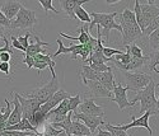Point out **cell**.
Returning <instances> with one entry per match:
<instances>
[{
  "instance_id": "cell-1",
  "label": "cell",
  "mask_w": 159,
  "mask_h": 136,
  "mask_svg": "<svg viewBox=\"0 0 159 136\" xmlns=\"http://www.w3.org/2000/svg\"><path fill=\"white\" fill-rule=\"evenodd\" d=\"M89 16L92 18V22L88 25V31L90 32L92 29H93L94 25L102 28L103 32L101 33V36L106 39V42L108 41L110 32L112 29H116L120 33H122V27L115 22V18L117 17L116 11H113V13H97V11H92V13H89Z\"/></svg>"
},
{
  "instance_id": "cell-2",
  "label": "cell",
  "mask_w": 159,
  "mask_h": 136,
  "mask_svg": "<svg viewBox=\"0 0 159 136\" xmlns=\"http://www.w3.org/2000/svg\"><path fill=\"white\" fill-rule=\"evenodd\" d=\"M136 102H140V112L145 113V112H152L153 116L158 115L157 111V98H155V81L152 80L148 87H145L143 90L138 92L136 96L132 98V101L130 102L134 106Z\"/></svg>"
},
{
  "instance_id": "cell-3",
  "label": "cell",
  "mask_w": 159,
  "mask_h": 136,
  "mask_svg": "<svg viewBox=\"0 0 159 136\" xmlns=\"http://www.w3.org/2000/svg\"><path fill=\"white\" fill-rule=\"evenodd\" d=\"M60 90V83H59V80H57V76H52V79L48 81L47 84L42 85L41 88H38V89H34L33 92H31L30 94H27V96H24V97H27V98H33L36 99L39 104H45L54 94Z\"/></svg>"
},
{
  "instance_id": "cell-4",
  "label": "cell",
  "mask_w": 159,
  "mask_h": 136,
  "mask_svg": "<svg viewBox=\"0 0 159 136\" xmlns=\"http://www.w3.org/2000/svg\"><path fill=\"white\" fill-rule=\"evenodd\" d=\"M124 79L126 81V87L132 92H140L145 87H148L153 78L149 74L138 73V71H122Z\"/></svg>"
},
{
  "instance_id": "cell-5",
  "label": "cell",
  "mask_w": 159,
  "mask_h": 136,
  "mask_svg": "<svg viewBox=\"0 0 159 136\" xmlns=\"http://www.w3.org/2000/svg\"><path fill=\"white\" fill-rule=\"evenodd\" d=\"M36 23H37L36 13L22 5L17 17L10 23V29H28L32 28Z\"/></svg>"
},
{
  "instance_id": "cell-6",
  "label": "cell",
  "mask_w": 159,
  "mask_h": 136,
  "mask_svg": "<svg viewBox=\"0 0 159 136\" xmlns=\"http://www.w3.org/2000/svg\"><path fill=\"white\" fill-rule=\"evenodd\" d=\"M140 10H141V18L138 22V25L144 33V31L150 25V23L157 17H159V7L154 5V2L149 0V2H145L143 5L140 4Z\"/></svg>"
},
{
  "instance_id": "cell-7",
  "label": "cell",
  "mask_w": 159,
  "mask_h": 136,
  "mask_svg": "<svg viewBox=\"0 0 159 136\" xmlns=\"http://www.w3.org/2000/svg\"><path fill=\"white\" fill-rule=\"evenodd\" d=\"M14 97L20 103V107H22V118L28 120L30 124L33 126V116H34V112L38 110L39 107H41V104H39L36 99L27 98V97H24V96H20V94H18V93H14Z\"/></svg>"
},
{
  "instance_id": "cell-8",
  "label": "cell",
  "mask_w": 159,
  "mask_h": 136,
  "mask_svg": "<svg viewBox=\"0 0 159 136\" xmlns=\"http://www.w3.org/2000/svg\"><path fill=\"white\" fill-rule=\"evenodd\" d=\"M122 27V45L124 47H127L130 45H132V42H135L136 39H139L143 36L141 29L139 28L138 23L136 24H126V23H121L120 24Z\"/></svg>"
},
{
  "instance_id": "cell-9",
  "label": "cell",
  "mask_w": 159,
  "mask_h": 136,
  "mask_svg": "<svg viewBox=\"0 0 159 136\" xmlns=\"http://www.w3.org/2000/svg\"><path fill=\"white\" fill-rule=\"evenodd\" d=\"M150 116H153L152 115V112H145V113H143L139 118H136V117H132L131 116V118H132V122L131 124H127V125H120V126H116L118 130H121V131H127L129 129H135V127H143V129H147L148 130V132H149V136H153V130H152V127H150V125H149V120H150Z\"/></svg>"
},
{
  "instance_id": "cell-10",
  "label": "cell",
  "mask_w": 159,
  "mask_h": 136,
  "mask_svg": "<svg viewBox=\"0 0 159 136\" xmlns=\"http://www.w3.org/2000/svg\"><path fill=\"white\" fill-rule=\"evenodd\" d=\"M127 90H130V89L127 87L121 85V84H116L113 90H112L113 97L111 98V101H113L118 106V110L120 111H124L125 108L132 107V104L127 99Z\"/></svg>"
},
{
  "instance_id": "cell-11",
  "label": "cell",
  "mask_w": 159,
  "mask_h": 136,
  "mask_svg": "<svg viewBox=\"0 0 159 136\" xmlns=\"http://www.w3.org/2000/svg\"><path fill=\"white\" fill-rule=\"evenodd\" d=\"M71 96L68 93V92H65L64 89H60V90H57L54 96H52L45 104H42L41 107L38 108L39 111H41L43 115H47L51 110H54V108H56L64 99H68V98H70Z\"/></svg>"
},
{
  "instance_id": "cell-12",
  "label": "cell",
  "mask_w": 159,
  "mask_h": 136,
  "mask_svg": "<svg viewBox=\"0 0 159 136\" xmlns=\"http://www.w3.org/2000/svg\"><path fill=\"white\" fill-rule=\"evenodd\" d=\"M71 118H75L76 121L83 122V124L89 129V131H90L92 135L96 132V130H97L99 126H103V125H104L103 118H101V117H94V116H88V115H84V113L74 112Z\"/></svg>"
},
{
  "instance_id": "cell-13",
  "label": "cell",
  "mask_w": 159,
  "mask_h": 136,
  "mask_svg": "<svg viewBox=\"0 0 159 136\" xmlns=\"http://www.w3.org/2000/svg\"><path fill=\"white\" fill-rule=\"evenodd\" d=\"M80 108V113L88 115V116H94V117H101L103 118L104 116V110L103 106H98L94 102V98H85L82 104L79 106Z\"/></svg>"
},
{
  "instance_id": "cell-14",
  "label": "cell",
  "mask_w": 159,
  "mask_h": 136,
  "mask_svg": "<svg viewBox=\"0 0 159 136\" xmlns=\"http://www.w3.org/2000/svg\"><path fill=\"white\" fill-rule=\"evenodd\" d=\"M85 85L89 88L93 98H112V96H113L98 80H88V81H85Z\"/></svg>"
},
{
  "instance_id": "cell-15",
  "label": "cell",
  "mask_w": 159,
  "mask_h": 136,
  "mask_svg": "<svg viewBox=\"0 0 159 136\" xmlns=\"http://www.w3.org/2000/svg\"><path fill=\"white\" fill-rule=\"evenodd\" d=\"M23 4L20 2H14V0H9V2H4L0 4V10H2V13L5 16L7 19L9 20H13L17 14H18V11L20 9Z\"/></svg>"
},
{
  "instance_id": "cell-16",
  "label": "cell",
  "mask_w": 159,
  "mask_h": 136,
  "mask_svg": "<svg viewBox=\"0 0 159 136\" xmlns=\"http://www.w3.org/2000/svg\"><path fill=\"white\" fill-rule=\"evenodd\" d=\"M56 43L59 45V48H57V51L54 53V55L51 56V59L61 55V53H62V55H66V53H71V59H76L79 55H80V52L83 50V45H80V43H79V45H71L70 47H65L60 38L56 39Z\"/></svg>"
},
{
  "instance_id": "cell-17",
  "label": "cell",
  "mask_w": 159,
  "mask_h": 136,
  "mask_svg": "<svg viewBox=\"0 0 159 136\" xmlns=\"http://www.w3.org/2000/svg\"><path fill=\"white\" fill-rule=\"evenodd\" d=\"M98 81L107 89L108 92L112 93L115 85H116V81H115V75H113V67L110 69L108 71H104V73H99L98 74Z\"/></svg>"
},
{
  "instance_id": "cell-18",
  "label": "cell",
  "mask_w": 159,
  "mask_h": 136,
  "mask_svg": "<svg viewBox=\"0 0 159 136\" xmlns=\"http://www.w3.org/2000/svg\"><path fill=\"white\" fill-rule=\"evenodd\" d=\"M85 3H88V0H61V2H60L62 10L71 19H75V14H74L75 8L79 7V5H83Z\"/></svg>"
},
{
  "instance_id": "cell-19",
  "label": "cell",
  "mask_w": 159,
  "mask_h": 136,
  "mask_svg": "<svg viewBox=\"0 0 159 136\" xmlns=\"http://www.w3.org/2000/svg\"><path fill=\"white\" fill-rule=\"evenodd\" d=\"M33 37H34V39H36V42H34V43H31V45L27 47V50H25V56L33 57V56L38 55V53H45L43 46H50V43L43 42V41L39 39L38 36H33Z\"/></svg>"
},
{
  "instance_id": "cell-20",
  "label": "cell",
  "mask_w": 159,
  "mask_h": 136,
  "mask_svg": "<svg viewBox=\"0 0 159 136\" xmlns=\"http://www.w3.org/2000/svg\"><path fill=\"white\" fill-rule=\"evenodd\" d=\"M20 120H22V107H20V103L18 102V99L14 97V101H13V111L9 116V120L7 122L5 127L19 124Z\"/></svg>"
},
{
  "instance_id": "cell-21",
  "label": "cell",
  "mask_w": 159,
  "mask_h": 136,
  "mask_svg": "<svg viewBox=\"0 0 159 136\" xmlns=\"http://www.w3.org/2000/svg\"><path fill=\"white\" fill-rule=\"evenodd\" d=\"M147 64L149 65V56H144L141 59L132 57L131 61L126 66H122L121 67V71H136V70L141 69V67H144Z\"/></svg>"
},
{
  "instance_id": "cell-22",
  "label": "cell",
  "mask_w": 159,
  "mask_h": 136,
  "mask_svg": "<svg viewBox=\"0 0 159 136\" xmlns=\"http://www.w3.org/2000/svg\"><path fill=\"white\" fill-rule=\"evenodd\" d=\"M79 32H80V34H79L78 37H71V36H69V34H66V33H60V36L61 37H64V38H68V39H71V41H78V42H80V45H87L88 42H89V39H90V33H89V31H88V27H85V25H82L80 28H79Z\"/></svg>"
},
{
  "instance_id": "cell-23",
  "label": "cell",
  "mask_w": 159,
  "mask_h": 136,
  "mask_svg": "<svg viewBox=\"0 0 159 136\" xmlns=\"http://www.w3.org/2000/svg\"><path fill=\"white\" fill-rule=\"evenodd\" d=\"M70 136H92L89 129L80 121L74 120L71 122V129H70Z\"/></svg>"
},
{
  "instance_id": "cell-24",
  "label": "cell",
  "mask_w": 159,
  "mask_h": 136,
  "mask_svg": "<svg viewBox=\"0 0 159 136\" xmlns=\"http://www.w3.org/2000/svg\"><path fill=\"white\" fill-rule=\"evenodd\" d=\"M4 102H5V108H0V131L5 129L9 116L13 111V102H9L8 98H5Z\"/></svg>"
},
{
  "instance_id": "cell-25",
  "label": "cell",
  "mask_w": 159,
  "mask_h": 136,
  "mask_svg": "<svg viewBox=\"0 0 159 136\" xmlns=\"http://www.w3.org/2000/svg\"><path fill=\"white\" fill-rule=\"evenodd\" d=\"M71 117H73V112H69L64 121L57 122V124H50V125L54 127V129L62 130L66 136H70V129H71V122H73V118Z\"/></svg>"
},
{
  "instance_id": "cell-26",
  "label": "cell",
  "mask_w": 159,
  "mask_h": 136,
  "mask_svg": "<svg viewBox=\"0 0 159 136\" xmlns=\"http://www.w3.org/2000/svg\"><path fill=\"white\" fill-rule=\"evenodd\" d=\"M82 80L83 83L85 84V81L88 80H98V73H96L94 70H92L88 65H83L82 66Z\"/></svg>"
},
{
  "instance_id": "cell-27",
  "label": "cell",
  "mask_w": 159,
  "mask_h": 136,
  "mask_svg": "<svg viewBox=\"0 0 159 136\" xmlns=\"http://www.w3.org/2000/svg\"><path fill=\"white\" fill-rule=\"evenodd\" d=\"M74 14H75V18H78L79 20H82V22H84V23H90V22H92V18H90V16H89V13H88L82 5H79V7L75 8Z\"/></svg>"
},
{
  "instance_id": "cell-28",
  "label": "cell",
  "mask_w": 159,
  "mask_h": 136,
  "mask_svg": "<svg viewBox=\"0 0 159 136\" xmlns=\"http://www.w3.org/2000/svg\"><path fill=\"white\" fill-rule=\"evenodd\" d=\"M121 23H126V24H136V18L134 11H131L130 9H125L121 13Z\"/></svg>"
},
{
  "instance_id": "cell-29",
  "label": "cell",
  "mask_w": 159,
  "mask_h": 136,
  "mask_svg": "<svg viewBox=\"0 0 159 136\" xmlns=\"http://www.w3.org/2000/svg\"><path fill=\"white\" fill-rule=\"evenodd\" d=\"M82 104V97L80 94H76V96H73L69 98V103H68V108L69 112H76V108Z\"/></svg>"
},
{
  "instance_id": "cell-30",
  "label": "cell",
  "mask_w": 159,
  "mask_h": 136,
  "mask_svg": "<svg viewBox=\"0 0 159 136\" xmlns=\"http://www.w3.org/2000/svg\"><path fill=\"white\" fill-rule=\"evenodd\" d=\"M149 46L153 51L159 50V28L155 29L154 32H152L149 36Z\"/></svg>"
},
{
  "instance_id": "cell-31",
  "label": "cell",
  "mask_w": 159,
  "mask_h": 136,
  "mask_svg": "<svg viewBox=\"0 0 159 136\" xmlns=\"http://www.w3.org/2000/svg\"><path fill=\"white\" fill-rule=\"evenodd\" d=\"M126 51L131 55V57H138V59L144 57V55H143V50H141L136 43H132V45L127 46V47H126Z\"/></svg>"
},
{
  "instance_id": "cell-32",
  "label": "cell",
  "mask_w": 159,
  "mask_h": 136,
  "mask_svg": "<svg viewBox=\"0 0 159 136\" xmlns=\"http://www.w3.org/2000/svg\"><path fill=\"white\" fill-rule=\"evenodd\" d=\"M38 4L45 9V13H46V14H47L50 10H51V11H54L55 14H59V13H60L54 5H52V0H38Z\"/></svg>"
},
{
  "instance_id": "cell-33",
  "label": "cell",
  "mask_w": 159,
  "mask_h": 136,
  "mask_svg": "<svg viewBox=\"0 0 159 136\" xmlns=\"http://www.w3.org/2000/svg\"><path fill=\"white\" fill-rule=\"evenodd\" d=\"M103 126L106 127V131H108L112 136H127V134H126L125 131L118 130L116 126H113V125H111V124H106V122H104Z\"/></svg>"
},
{
  "instance_id": "cell-34",
  "label": "cell",
  "mask_w": 159,
  "mask_h": 136,
  "mask_svg": "<svg viewBox=\"0 0 159 136\" xmlns=\"http://www.w3.org/2000/svg\"><path fill=\"white\" fill-rule=\"evenodd\" d=\"M159 65V50L154 51L153 53H150L149 55V69L150 70H154L155 69V66Z\"/></svg>"
},
{
  "instance_id": "cell-35",
  "label": "cell",
  "mask_w": 159,
  "mask_h": 136,
  "mask_svg": "<svg viewBox=\"0 0 159 136\" xmlns=\"http://www.w3.org/2000/svg\"><path fill=\"white\" fill-rule=\"evenodd\" d=\"M92 70H94L96 73H104V71H108L110 69H112V66H107L106 64H90L88 65Z\"/></svg>"
},
{
  "instance_id": "cell-36",
  "label": "cell",
  "mask_w": 159,
  "mask_h": 136,
  "mask_svg": "<svg viewBox=\"0 0 159 136\" xmlns=\"http://www.w3.org/2000/svg\"><path fill=\"white\" fill-rule=\"evenodd\" d=\"M102 52H103L104 57H107V59H111L115 55H121V53H124V51H121V50H116V48H111V47H103Z\"/></svg>"
},
{
  "instance_id": "cell-37",
  "label": "cell",
  "mask_w": 159,
  "mask_h": 136,
  "mask_svg": "<svg viewBox=\"0 0 159 136\" xmlns=\"http://www.w3.org/2000/svg\"><path fill=\"white\" fill-rule=\"evenodd\" d=\"M159 28V17H157L152 23H150V25L148 27L147 29L144 31V33H143V36H149L152 32H154L155 29H158Z\"/></svg>"
},
{
  "instance_id": "cell-38",
  "label": "cell",
  "mask_w": 159,
  "mask_h": 136,
  "mask_svg": "<svg viewBox=\"0 0 159 136\" xmlns=\"http://www.w3.org/2000/svg\"><path fill=\"white\" fill-rule=\"evenodd\" d=\"M32 34L28 32V33H25L24 36H20V37H17L18 38V42L22 45V47L23 48H25V50H27V47L30 46V42H28V41H30V37H31Z\"/></svg>"
},
{
  "instance_id": "cell-39",
  "label": "cell",
  "mask_w": 159,
  "mask_h": 136,
  "mask_svg": "<svg viewBox=\"0 0 159 136\" xmlns=\"http://www.w3.org/2000/svg\"><path fill=\"white\" fill-rule=\"evenodd\" d=\"M10 41H11V45H10V46H11L13 48H17V50H19V51H22V52L25 53V48L22 47V45L18 42V38H17V37L10 36Z\"/></svg>"
},
{
  "instance_id": "cell-40",
  "label": "cell",
  "mask_w": 159,
  "mask_h": 136,
  "mask_svg": "<svg viewBox=\"0 0 159 136\" xmlns=\"http://www.w3.org/2000/svg\"><path fill=\"white\" fill-rule=\"evenodd\" d=\"M10 23H11V20L7 19L5 16L2 13V10H0V27H7V28H10Z\"/></svg>"
},
{
  "instance_id": "cell-41",
  "label": "cell",
  "mask_w": 159,
  "mask_h": 136,
  "mask_svg": "<svg viewBox=\"0 0 159 136\" xmlns=\"http://www.w3.org/2000/svg\"><path fill=\"white\" fill-rule=\"evenodd\" d=\"M0 73H4L5 75H9V73H10V64L9 62H0Z\"/></svg>"
},
{
  "instance_id": "cell-42",
  "label": "cell",
  "mask_w": 159,
  "mask_h": 136,
  "mask_svg": "<svg viewBox=\"0 0 159 136\" xmlns=\"http://www.w3.org/2000/svg\"><path fill=\"white\" fill-rule=\"evenodd\" d=\"M33 67L38 70V73H41L42 70H45V69H46V67H48V65H47L46 62H42V61H34Z\"/></svg>"
},
{
  "instance_id": "cell-43",
  "label": "cell",
  "mask_w": 159,
  "mask_h": 136,
  "mask_svg": "<svg viewBox=\"0 0 159 136\" xmlns=\"http://www.w3.org/2000/svg\"><path fill=\"white\" fill-rule=\"evenodd\" d=\"M11 57H13V53H9V52L0 53V61L2 62H10Z\"/></svg>"
},
{
  "instance_id": "cell-44",
  "label": "cell",
  "mask_w": 159,
  "mask_h": 136,
  "mask_svg": "<svg viewBox=\"0 0 159 136\" xmlns=\"http://www.w3.org/2000/svg\"><path fill=\"white\" fill-rule=\"evenodd\" d=\"M22 62L27 65L28 69H32L33 65H34V59H33V57H31V56H25V57L23 59V61H22Z\"/></svg>"
},
{
  "instance_id": "cell-45",
  "label": "cell",
  "mask_w": 159,
  "mask_h": 136,
  "mask_svg": "<svg viewBox=\"0 0 159 136\" xmlns=\"http://www.w3.org/2000/svg\"><path fill=\"white\" fill-rule=\"evenodd\" d=\"M97 130H98V134H97V136H112V135H111L108 131H104V130H102L101 127H98Z\"/></svg>"
},
{
  "instance_id": "cell-46",
  "label": "cell",
  "mask_w": 159,
  "mask_h": 136,
  "mask_svg": "<svg viewBox=\"0 0 159 136\" xmlns=\"http://www.w3.org/2000/svg\"><path fill=\"white\" fill-rule=\"evenodd\" d=\"M5 36V31H4V27H0V38H3Z\"/></svg>"
},
{
  "instance_id": "cell-47",
  "label": "cell",
  "mask_w": 159,
  "mask_h": 136,
  "mask_svg": "<svg viewBox=\"0 0 159 136\" xmlns=\"http://www.w3.org/2000/svg\"><path fill=\"white\" fill-rule=\"evenodd\" d=\"M158 98H157V111H158V113H159V94L157 96Z\"/></svg>"
},
{
  "instance_id": "cell-48",
  "label": "cell",
  "mask_w": 159,
  "mask_h": 136,
  "mask_svg": "<svg viewBox=\"0 0 159 136\" xmlns=\"http://www.w3.org/2000/svg\"><path fill=\"white\" fill-rule=\"evenodd\" d=\"M153 71H155V73H157V74H158V75H159V70H157V69H154V70H153ZM155 87H159V84H158V83H157V84H155Z\"/></svg>"
},
{
  "instance_id": "cell-49",
  "label": "cell",
  "mask_w": 159,
  "mask_h": 136,
  "mask_svg": "<svg viewBox=\"0 0 159 136\" xmlns=\"http://www.w3.org/2000/svg\"><path fill=\"white\" fill-rule=\"evenodd\" d=\"M127 136H135V134H130V135H127Z\"/></svg>"
}]
</instances>
